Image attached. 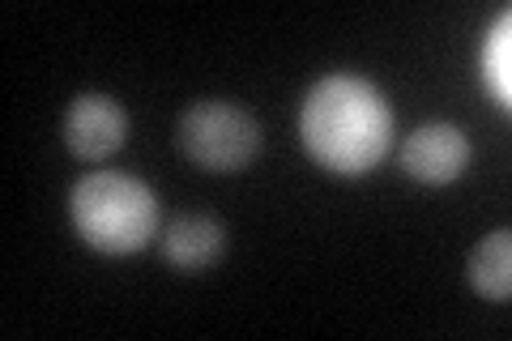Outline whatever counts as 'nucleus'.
<instances>
[{
  "mask_svg": "<svg viewBox=\"0 0 512 341\" xmlns=\"http://www.w3.org/2000/svg\"><path fill=\"white\" fill-rule=\"evenodd\" d=\"M299 137L320 167L355 180L393 145V111L384 94L355 73H329L308 90L299 111Z\"/></svg>",
  "mask_w": 512,
  "mask_h": 341,
  "instance_id": "1",
  "label": "nucleus"
},
{
  "mask_svg": "<svg viewBox=\"0 0 512 341\" xmlns=\"http://www.w3.org/2000/svg\"><path fill=\"white\" fill-rule=\"evenodd\" d=\"M73 226L94 252L133 256L158 231V192L124 171H90L69 192Z\"/></svg>",
  "mask_w": 512,
  "mask_h": 341,
  "instance_id": "2",
  "label": "nucleus"
},
{
  "mask_svg": "<svg viewBox=\"0 0 512 341\" xmlns=\"http://www.w3.org/2000/svg\"><path fill=\"white\" fill-rule=\"evenodd\" d=\"M180 150L201 171H244L261 150V124L231 99H197L180 116Z\"/></svg>",
  "mask_w": 512,
  "mask_h": 341,
  "instance_id": "3",
  "label": "nucleus"
},
{
  "mask_svg": "<svg viewBox=\"0 0 512 341\" xmlns=\"http://www.w3.org/2000/svg\"><path fill=\"white\" fill-rule=\"evenodd\" d=\"M60 137L82 162H103L128 141V111L111 94H77L64 111Z\"/></svg>",
  "mask_w": 512,
  "mask_h": 341,
  "instance_id": "4",
  "label": "nucleus"
},
{
  "mask_svg": "<svg viewBox=\"0 0 512 341\" xmlns=\"http://www.w3.org/2000/svg\"><path fill=\"white\" fill-rule=\"evenodd\" d=\"M470 137L457 124H423L402 141V171L419 184H453L470 167Z\"/></svg>",
  "mask_w": 512,
  "mask_h": 341,
  "instance_id": "5",
  "label": "nucleus"
},
{
  "mask_svg": "<svg viewBox=\"0 0 512 341\" xmlns=\"http://www.w3.org/2000/svg\"><path fill=\"white\" fill-rule=\"evenodd\" d=\"M158 252L171 269H184V273H201L210 269L214 261H222L227 252V226L210 214H184L163 226L158 235Z\"/></svg>",
  "mask_w": 512,
  "mask_h": 341,
  "instance_id": "6",
  "label": "nucleus"
},
{
  "mask_svg": "<svg viewBox=\"0 0 512 341\" xmlns=\"http://www.w3.org/2000/svg\"><path fill=\"white\" fill-rule=\"evenodd\" d=\"M466 278L483 299L508 303L512 295V235L495 231L466 256Z\"/></svg>",
  "mask_w": 512,
  "mask_h": 341,
  "instance_id": "7",
  "label": "nucleus"
},
{
  "mask_svg": "<svg viewBox=\"0 0 512 341\" xmlns=\"http://www.w3.org/2000/svg\"><path fill=\"white\" fill-rule=\"evenodd\" d=\"M483 77H487V90L495 94V103L508 107L512 103V9H504L495 18L487 47H483Z\"/></svg>",
  "mask_w": 512,
  "mask_h": 341,
  "instance_id": "8",
  "label": "nucleus"
}]
</instances>
